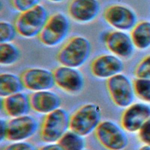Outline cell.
Wrapping results in <instances>:
<instances>
[{
	"mask_svg": "<svg viewBox=\"0 0 150 150\" xmlns=\"http://www.w3.org/2000/svg\"><path fill=\"white\" fill-rule=\"evenodd\" d=\"M91 50V43L86 38L74 36L61 47L56 54V59L61 65L79 68L87 62Z\"/></svg>",
	"mask_w": 150,
	"mask_h": 150,
	"instance_id": "6da1fadb",
	"label": "cell"
},
{
	"mask_svg": "<svg viewBox=\"0 0 150 150\" xmlns=\"http://www.w3.org/2000/svg\"><path fill=\"white\" fill-rule=\"evenodd\" d=\"M49 16L46 8L39 4L35 7L19 13L14 21L18 34L30 39L39 36Z\"/></svg>",
	"mask_w": 150,
	"mask_h": 150,
	"instance_id": "7a4b0ae2",
	"label": "cell"
},
{
	"mask_svg": "<svg viewBox=\"0 0 150 150\" xmlns=\"http://www.w3.org/2000/svg\"><path fill=\"white\" fill-rule=\"evenodd\" d=\"M70 29L67 16L62 12H56L49 16L38 38L44 46L53 47L64 40Z\"/></svg>",
	"mask_w": 150,
	"mask_h": 150,
	"instance_id": "3957f363",
	"label": "cell"
},
{
	"mask_svg": "<svg viewBox=\"0 0 150 150\" xmlns=\"http://www.w3.org/2000/svg\"><path fill=\"white\" fill-rule=\"evenodd\" d=\"M101 110L96 103H88L80 107L71 117L70 130L85 137L95 131L100 123Z\"/></svg>",
	"mask_w": 150,
	"mask_h": 150,
	"instance_id": "277c9868",
	"label": "cell"
},
{
	"mask_svg": "<svg viewBox=\"0 0 150 150\" xmlns=\"http://www.w3.org/2000/svg\"><path fill=\"white\" fill-rule=\"evenodd\" d=\"M70 117L62 108L47 114L45 118L40 131V137L47 143L58 142L70 128Z\"/></svg>",
	"mask_w": 150,
	"mask_h": 150,
	"instance_id": "5b68a950",
	"label": "cell"
},
{
	"mask_svg": "<svg viewBox=\"0 0 150 150\" xmlns=\"http://www.w3.org/2000/svg\"><path fill=\"white\" fill-rule=\"evenodd\" d=\"M95 133L98 142L108 150H123L128 145V139L124 129L112 121L100 122Z\"/></svg>",
	"mask_w": 150,
	"mask_h": 150,
	"instance_id": "8992f818",
	"label": "cell"
},
{
	"mask_svg": "<svg viewBox=\"0 0 150 150\" xmlns=\"http://www.w3.org/2000/svg\"><path fill=\"white\" fill-rule=\"evenodd\" d=\"M107 88L113 103L121 108H127L134 100V85L125 75L120 73L107 80Z\"/></svg>",
	"mask_w": 150,
	"mask_h": 150,
	"instance_id": "52a82bcc",
	"label": "cell"
},
{
	"mask_svg": "<svg viewBox=\"0 0 150 150\" xmlns=\"http://www.w3.org/2000/svg\"><path fill=\"white\" fill-rule=\"evenodd\" d=\"M105 22L116 30L127 31L136 25L137 16L129 8L120 4L107 6L103 14Z\"/></svg>",
	"mask_w": 150,
	"mask_h": 150,
	"instance_id": "ba28073f",
	"label": "cell"
},
{
	"mask_svg": "<svg viewBox=\"0 0 150 150\" xmlns=\"http://www.w3.org/2000/svg\"><path fill=\"white\" fill-rule=\"evenodd\" d=\"M55 84L71 94L80 93L84 86L83 74L77 68L61 65L53 71Z\"/></svg>",
	"mask_w": 150,
	"mask_h": 150,
	"instance_id": "9c48e42d",
	"label": "cell"
},
{
	"mask_svg": "<svg viewBox=\"0 0 150 150\" xmlns=\"http://www.w3.org/2000/svg\"><path fill=\"white\" fill-rule=\"evenodd\" d=\"M39 127L38 121L33 116L25 115L15 117L8 122L6 139L23 141L33 136Z\"/></svg>",
	"mask_w": 150,
	"mask_h": 150,
	"instance_id": "30bf717a",
	"label": "cell"
},
{
	"mask_svg": "<svg viewBox=\"0 0 150 150\" xmlns=\"http://www.w3.org/2000/svg\"><path fill=\"white\" fill-rule=\"evenodd\" d=\"M21 77L25 88L34 92L49 90L55 85L53 71L43 68L28 69Z\"/></svg>",
	"mask_w": 150,
	"mask_h": 150,
	"instance_id": "8fae6325",
	"label": "cell"
},
{
	"mask_svg": "<svg viewBox=\"0 0 150 150\" xmlns=\"http://www.w3.org/2000/svg\"><path fill=\"white\" fill-rule=\"evenodd\" d=\"M150 119V106L142 103L132 104L124 112L121 117L122 127L129 132H139Z\"/></svg>",
	"mask_w": 150,
	"mask_h": 150,
	"instance_id": "7c38bea8",
	"label": "cell"
},
{
	"mask_svg": "<svg viewBox=\"0 0 150 150\" xmlns=\"http://www.w3.org/2000/svg\"><path fill=\"white\" fill-rule=\"evenodd\" d=\"M103 39L107 49L120 58H128L134 52V45L131 37L124 31L115 30L107 32Z\"/></svg>",
	"mask_w": 150,
	"mask_h": 150,
	"instance_id": "4fadbf2b",
	"label": "cell"
},
{
	"mask_svg": "<svg viewBox=\"0 0 150 150\" xmlns=\"http://www.w3.org/2000/svg\"><path fill=\"white\" fill-rule=\"evenodd\" d=\"M124 69V64L120 57L110 54L96 57L90 64L92 74L100 79H108L120 74Z\"/></svg>",
	"mask_w": 150,
	"mask_h": 150,
	"instance_id": "5bb4252c",
	"label": "cell"
},
{
	"mask_svg": "<svg viewBox=\"0 0 150 150\" xmlns=\"http://www.w3.org/2000/svg\"><path fill=\"white\" fill-rule=\"evenodd\" d=\"M100 11L98 0H71L67 6V13L74 21L87 23L94 21Z\"/></svg>",
	"mask_w": 150,
	"mask_h": 150,
	"instance_id": "9a60e30c",
	"label": "cell"
},
{
	"mask_svg": "<svg viewBox=\"0 0 150 150\" xmlns=\"http://www.w3.org/2000/svg\"><path fill=\"white\" fill-rule=\"evenodd\" d=\"M31 108L40 114H49L60 108L62 100L56 93L49 90L33 92L29 96Z\"/></svg>",
	"mask_w": 150,
	"mask_h": 150,
	"instance_id": "2e32d148",
	"label": "cell"
},
{
	"mask_svg": "<svg viewBox=\"0 0 150 150\" xmlns=\"http://www.w3.org/2000/svg\"><path fill=\"white\" fill-rule=\"evenodd\" d=\"M2 104L5 113L13 118L26 115L31 108L29 97L22 92L4 98Z\"/></svg>",
	"mask_w": 150,
	"mask_h": 150,
	"instance_id": "e0dca14e",
	"label": "cell"
},
{
	"mask_svg": "<svg viewBox=\"0 0 150 150\" xmlns=\"http://www.w3.org/2000/svg\"><path fill=\"white\" fill-rule=\"evenodd\" d=\"M25 88L21 76L11 73H3L0 75V96L5 98L22 92Z\"/></svg>",
	"mask_w": 150,
	"mask_h": 150,
	"instance_id": "ac0fdd59",
	"label": "cell"
},
{
	"mask_svg": "<svg viewBox=\"0 0 150 150\" xmlns=\"http://www.w3.org/2000/svg\"><path fill=\"white\" fill-rule=\"evenodd\" d=\"M131 37L137 47L144 49L150 46V22H141L132 29Z\"/></svg>",
	"mask_w": 150,
	"mask_h": 150,
	"instance_id": "d6986e66",
	"label": "cell"
},
{
	"mask_svg": "<svg viewBox=\"0 0 150 150\" xmlns=\"http://www.w3.org/2000/svg\"><path fill=\"white\" fill-rule=\"evenodd\" d=\"M19 47L12 42L0 43V64L9 66L15 64L20 59Z\"/></svg>",
	"mask_w": 150,
	"mask_h": 150,
	"instance_id": "ffe728a7",
	"label": "cell"
},
{
	"mask_svg": "<svg viewBox=\"0 0 150 150\" xmlns=\"http://www.w3.org/2000/svg\"><path fill=\"white\" fill-rule=\"evenodd\" d=\"M83 137L70 130L67 131L57 142L64 150H83L86 144Z\"/></svg>",
	"mask_w": 150,
	"mask_h": 150,
	"instance_id": "44dd1931",
	"label": "cell"
},
{
	"mask_svg": "<svg viewBox=\"0 0 150 150\" xmlns=\"http://www.w3.org/2000/svg\"><path fill=\"white\" fill-rule=\"evenodd\" d=\"M133 85L135 94L142 100L150 103V79L138 78Z\"/></svg>",
	"mask_w": 150,
	"mask_h": 150,
	"instance_id": "7402d4cb",
	"label": "cell"
},
{
	"mask_svg": "<svg viewBox=\"0 0 150 150\" xmlns=\"http://www.w3.org/2000/svg\"><path fill=\"white\" fill-rule=\"evenodd\" d=\"M18 33L13 23L2 21L0 22V43L12 42Z\"/></svg>",
	"mask_w": 150,
	"mask_h": 150,
	"instance_id": "603a6c76",
	"label": "cell"
},
{
	"mask_svg": "<svg viewBox=\"0 0 150 150\" xmlns=\"http://www.w3.org/2000/svg\"><path fill=\"white\" fill-rule=\"evenodd\" d=\"M41 0H10L12 8L21 12L32 9L40 4Z\"/></svg>",
	"mask_w": 150,
	"mask_h": 150,
	"instance_id": "cb8c5ba5",
	"label": "cell"
},
{
	"mask_svg": "<svg viewBox=\"0 0 150 150\" xmlns=\"http://www.w3.org/2000/svg\"><path fill=\"white\" fill-rule=\"evenodd\" d=\"M135 76L138 78L150 79V55L138 65L135 70Z\"/></svg>",
	"mask_w": 150,
	"mask_h": 150,
	"instance_id": "d4e9b609",
	"label": "cell"
},
{
	"mask_svg": "<svg viewBox=\"0 0 150 150\" xmlns=\"http://www.w3.org/2000/svg\"><path fill=\"white\" fill-rule=\"evenodd\" d=\"M3 150H37L35 146L26 141L14 142L6 146Z\"/></svg>",
	"mask_w": 150,
	"mask_h": 150,
	"instance_id": "484cf974",
	"label": "cell"
},
{
	"mask_svg": "<svg viewBox=\"0 0 150 150\" xmlns=\"http://www.w3.org/2000/svg\"><path fill=\"white\" fill-rule=\"evenodd\" d=\"M139 137L142 142L150 145V119L139 131Z\"/></svg>",
	"mask_w": 150,
	"mask_h": 150,
	"instance_id": "4316f807",
	"label": "cell"
},
{
	"mask_svg": "<svg viewBox=\"0 0 150 150\" xmlns=\"http://www.w3.org/2000/svg\"><path fill=\"white\" fill-rule=\"evenodd\" d=\"M7 125H8V122L6 120L1 118L0 120V126H1L0 139H1V141H2L4 139H6V132H7Z\"/></svg>",
	"mask_w": 150,
	"mask_h": 150,
	"instance_id": "83f0119b",
	"label": "cell"
},
{
	"mask_svg": "<svg viewBox=\"0 0 150 150\" xmlns=\"http://www.w3.org/2000/svg\"><path fill=\"white\" fill-rule=\"evenodd\" d=\"M38 150H64V149L58 142H53V143H48V144L40 147Z\"/></svg>",
	"mask_w": 150,
	"mask_h": 150,
	"instance_id": "f1b7e54d",
	"label": "cell"
},
{
	"mask_svg": "<svg viewBox=\"0 0 150 150\" xmlns=\"http://www.w3.org/2000/svg\"><path fill=\"white\" fill-rule=\"evenodd\" d=\"M139 150H150V145H145L141 147Z\"/></svg>",
	"mask_w": 150,
	"mask_h": 150,
	"instance_id": "f546056e",
	"label": "cell"
},
{
	"mask_svg": "<svg viewBox=\"0 0 150 150\" xmlns=\"http://www.w3.org/2000/svg\"><path fill=\"white\" fill-rule=\"evenodd\" d=\"M50 2H54V3H59V2H62L63 1H64V0H48Z\"/></svg>",
	"mask_w": 150,
	"mask_h": 150,
	"instance_id": "4dcf8cb0",
	"label": "cell"
},
{
	"mask_svg": "<svg viewBox=\"0 0 150 150\" xmlns=\"http://www.w3.org/2000/svg\"><path fill=\"white\" fill-rule=\"evenodd\" d=\"M83 150H88V149H84Z\"/></svg>",
	"mask_w": 150,
	"mask_h": 150,
	"instance_id": "1f68e13d",
	"label": "cell"
}]
</instances>
